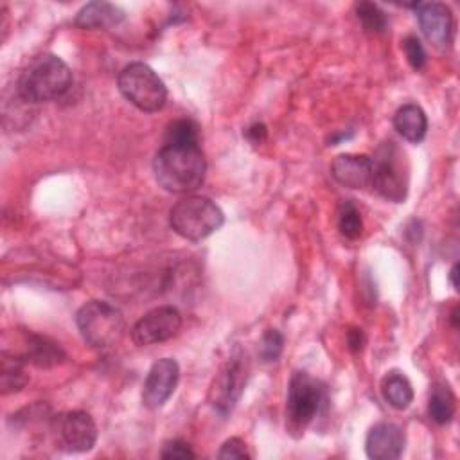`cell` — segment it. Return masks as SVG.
<instances>
[{
	"instance_id": "cell-1",
	"label": "cell",
	"mask_w": 460,
	"mask_h": 460,
	"mask_svg": "<svg viewBox=\"0 0 460 460\" xmlns=\"http://www.w3.org/2000/svg\"><path fill=\"white\" fill-rule=\"evenodd\" d=\"M153 171L162 189L183 194L196 190L203 183L207 162L199 146L164 144L155 156Z\"/></svg>"
},
{
	"instance_id": "cell-2",
	"label": "cell",
	"mask_w": 460,
	"mask_h": 460,
	"mask_svg": "<svg viewBox=\"0 0 460 460\" xmlns=\"http://www.w3.org/2000/svg\"><path fill=\"white\" fill-rule=\"evenodd\" d=\"M70 86L72 72L68 65L54 54H41L32 58L20 72L16 93L23 102L36 104L59 99Z\"/></svg>"
},
{
	"instance_id": "cell-3",
	"label": "cell",
	"mask_w": 460,
	"mask_h": 460,
	"mask_svg": "<svg viewBox=\"0 0 460 460\" xmlns=\"http://www.w3.org/2000/svg\"><path fill=\"white\" fill-rule=\"evenodd\" d=\"M223 210L208 198L187 196L174 203L169 212L171 228L189 241H201L223 225Z\"/></svg>"
},
{
	"instance_id": "cell-4",
	"label": "cell",
	"mask_w": 460,
	"mask_h": 460,
	"mask_svg": "<svg viewBox=\"0 0 460 460\" xmlns=\"http://www.w3.org/2000/svg\"><path fill=\"white\" fill-rule=\"evenodd\" d=\"M327 402V390L322 381L307 372H295L289 379L286 399V419L293 431H304Z\"/></svg>"
},
{
	"instance_id": "cell-5",
	"label": "cell",
	"mask_w": 460,
	"mask_h": 460,
	"mask_svg": "<svg viewBox=\"0 0 460 460\" xmlns=\"http://www.w3.org/2000/svg\"><path fill=\"white\" fill-rule=\"evenodd\" d=\"M77 329L83 340L93 349H110L120 341L124 332L122 313L102 300L84 304L75 314Z\"/></svg>"
},
{
	"instance_id": "cell-6",
	"label": "cell",
	"mask_w": 460,
	"mask_h": 460,
	"mask_svg": "<svg viewBox=\"0 0 460 460\" xmlns=\"http://www.w3.org/2000/svg\"><path fill=\"white\" fill-rule=\"evenodd\" d=\"M117 84L120 93L142 111H158L167 101L164 81L149 65L140 61L126 65L117 77Z\"/></svg>"
},
{
	"instance_id": "cell-7",
	"label": "cell",
	"mask_w": 460,
	"mask_h": 460,
	"mask_svg": "<svg viewBox=\"0 0 460 460\" xmlns=\"http://www.w3.org/2000/svg\"><path fill=\"white\" fill-rule=\"evenodd\" d=\"M374 172L370 187L383 198L401 203L408 192V174L402 167V155L394 142H386L379 147L372 158Z\"/></svg>"
},
{
	"instance_id": "cell-8",
	"label": "cell",
	"mask_w": 460,
	"mask_h": 460,
	"mask_svg": "<svg viewBox=\"0 0 460 460\" xmlns=\"http://www.w3.org/2000/svg\"><path fill=\"white\" fill-rule=\"evenodd\" d=\"M50 431L56 447L66 453L90 451L97 442V426L90 413L83 410H70L50 419Z\"/></svg>"
},
{
	"instance_id": "cell-9",
	"label": "cell",
	"mask_w": 460,
	"mask_h": 460,
	"mask_svg": "<svg viewBox=\"0 0 460 460\" xmlns=\"http://www.w3.org/2000/svg\"><path fill=\"white\" fill-rule=\"evenodd\" d=\"M181 329V314L172 305H160L146 313L131 329V338L138 347L167 341Z\"/></svg>"
},
{
	"instance_id": "cell-10",
	"label": "cell",
	"mask_w": 460,
	"mask_h": 460,
	"mask_svg": "<svg viewBox=\"0 0 460 460\" xmlns=\"http://www.w3.org/2000/svg\"><path fill=\"white\" fill-rule=\"evenodd\" d=\"M243 359L244 356L235 350L214 381L210 401L221 415H228L241 397L246 381V361L243 363Z\"/></svg>"
},
{
	"instance_id": "cell-11",
	"label": "cell",
	"mask_w": 460,
	"mask_h": 460,
	"mask_svg": "<svg viewBox=\"0 0 460 460\" xmlns=\"http://www.w3.org/2000/svg\"><path fill=\"white\" fill-rule=\"evenodd\" d=\"M180 379V367L172 358L155 361L147 372L142 390V402L149 410L162 408L172 395Z\"/></svg>"
},
{
	"instance_id": "cell-12",
	"label": "cell",
	"mask_w": 460,
	"mask_h": 460,
	"mask_svg": "<svg viewBox=\"0 0 460 460\" xmlns=\"http://www.w3.org/2000/svg\"><path fill=\"white\" fill-rule=\"evenodd\" d=\"M417 20L422 34L435 47H446L453 34V14L451 9L442 2L417 4Z\"/></svg>"
},
{
	"instance_id": "cell-13",
	"label": "cell",
	"mask_w": 460,
	"mask_h": 460,
	"mask_svg": "<svg viewBox=\"0 0 460 460\" xmlns=\"http://www.w3.org/2000/svg\"><path fill=\"white\" fill-rule=\"evenodd\" d=\"M404 444L406 438L399 426L392 422H377L367 435L365 451L367 456L374 460H394L402 455Z\"/></svg>"
},
{
	"instance_id": "cell-14",
	"label": "cell",
	"mask_w": 460,
	"mask_h": 460,
	"mask_svg": "<svg viewBox=\"0 0 460 460\" xmlns=\"http://www.w3.org/2000/svg\"><path fill=\"white\" fill-rule=\"evenodd\" d=\"M334 180L349 189L370 187L374 162L367 155H340L331 165Z\"/></svg>"
},
{
	"instance_id": "cell-15",
	"label": "cell",
	"mask_w": 460,
	"mask_h": 460,
	"mask_svg": "<svg viewBox=\"0 0 460 460\" xmlns=\"http://www.w3.org/2000/svg\"><path fill=\"white\" fill-rule=\"evenodd\" d=\"M124 20V11L110 2H90L79 9L74 23L81 29H106Z\"/></svg>"
},
{
	"instance_id": "cell-16",
	"label": "cell",
	"mask_w": 460,
	"mask_h": 460,
	"mask_svg": "<svg viewBox=\"0 0 460 460\" xmlns=\"http://www.w3.org/2000/svg\"><path fill=\"white\" fill-rule=\"evenodd\" d=\"M394 128L408 142H420L428 131V119L420 106L404 104L394 115Z\"/></svg>"
},
{
	"instance_id": "cell-17",
	"label": "cell",
	"mask_w": 460,
	"mask_h": 460,
	"mask_svg": "<svg viewBox=\"0 0 460 460\" xmlns=\"http://www.w3.org/2000/svg\"><path fill=\"white\" fill-rule=\"evenodd\" d=\"M25 352L22 356L23 361H31L36 367H54L63 361V350L50 340L36 334H27L25 338Z\"/></svg>"
},
{
	"instance_id": "cell-18",
	"label": "cell",
	"mask_w": 460,
	"mask_h": 460,
	"mask_svg": "<svg viewBox=\"0 0 460 460\" xmlns=\"http://www.w3.org/2000/svg\"><path fill=\"white\" fill-rule=\"evenodd\" d=\"M381 394L385 401L395 410H404L413 401V388L410 379L397 370L388 372L381 381Z\"/></svg>"
},
{
	"instance_id": "cell-19",
	"label": "cell",
	"mask_w": 460,
	"mask_h": 460,
	"mask_svg": "<svg viewBox=\"0 0 460 460\" xmlns=\"http://www.w3.org/2000/svg\"><path fill=\"white\" fill-rule=\"evenodd\" d=\"M455 410H456V399L451 388L444 383H437L429 394V404H428L429 417L437 424H447L455 417Z\"/></svg>"
},
{
	"instance_id": "cell-20",
	"label": "cell",
	"mask_w": 460,
	"mask_h": 460,
	"mask_svg": "<svg viewBox=\"0 0 460 460\" xmlns=\"http://www.w3.org/2000/svg\"><path fill=\"white\" fill-rule=\"evenodd\" d=\"M2 392L9 394V392H18L25 386V383L29 381L25 370H23V359L18 356H11L7 358V354L4 352L2 356Z\"/></svg>"
},
{
	"instance_id": "cell-21",
	"label": "cell",
	"mask_w": 460,
	"mask_h": 460,
	"mask_svg": "<svg viewBox=\"0 0 460 460\" xmlns=\"http://www.w3.org/2000/svg\"><path fill=\"white\" fill-rule=\"evenodd\" d=\"M338 230L347 239H358L363 234V219L354 201L345 199L338 208Z\"/></svg>"
},
{
	"instance_id": "cell-22",
	"label": "cell",
	"mask_w": 460,
	"mask_h": 460,
	"mask_svg": "<svg viewBox=\"0 0 460 460\" xmlns=\"http://www.w3.org/2000/svg\"><path fill=\"white\" fill-rule=\"evenodd\" d=\"M356 16L361 22L363 29L374 34H381L386 31L388 27V18L385 14V11L372 4V2H359L356 4Z\"/></svg>"
},
{
	"instance_id": "cell-23",
	"label": "cell",
	"mask_w": 460,
	"mask_h": 460,
	"mask_svg": "<svg viewBox=\"0 0 460 460\" xmlns=\"http://www.w3.org/2000/svg\"><path fill=\"white\" fill-rule=\"evenodd\" d=\"M165 144H181V146H199V128L190 119L174 120L165 133Z\"/></svg>"
},
{
	"instance_id": "cell-24",
	"label": "cell",
	"mask_w": 460,
	"mask_h": 460,
	"mask_svg": "<svg viewBox=\"0 0 460 460\" xmlns=\"http://www.w3.org/2000/svg\"><path fill=\"white\" fill-rule=\"evenodd\" d=\"M282 345H284V338L277 329H268L259 343V356L262 361L270 363V361H277V358L282 352Z\"/></svg>"
},
{
	"instance_id": "cell-25",
	"label": "cell",
	"mask_w": 460,
	"mask_h": 460,
	"mask_svg": "<svg viewBox=\"0 0 460 460\" xmlns=\"http://www.w3.org/2000/svg\"><path fill=\"white\" fill-rule=\"evenodd\" d=\"M402 49H404V56H406L408 63L411 65V68L420 70L426 65V50L417 36H411V34L406 36L402 40Z\"/></svg>"
},
{
	"instance_id": "cell-26",
	"label": "cell",
	"mask_w": 460,
	"mask_h": 460,
	"mask_svg": "<svg viewBox=\"0 0 460 460\" xmlns=\"http://www.w3.org/2000/svg\"><path fill=\"white\" fill-rule=\"evenodd\" d=\"M160 456L162 458H194L196 453L183 440H169L164 444Z\"/></svg>"
},
{
	"instance_id": "cell-27",
	"label": "cell",
	"mask_w": 460,
	"mask_h": 460,
	"mask_svg": "<svg viewBox=\"0 0 460 460\" xmlns=\"http://www.w3.org/2000/svg\"><path fill=\"white\" fill-rule=\"evenodd\" d=\"M217 456L223 458V460H226V458H250V453L246 451V444L241 438L232 437L221 446Z\"/></svg>"
},
{
	"instance_id": "cell-28",
	"label": "cell",
	"mask_w": 460,
	"mask_h": 460,
	"mask_svg": "<svg viewBox=\"0 0 460 460\" xmlns=\"http://www.w3.org/2000/svg\"><path fill=\"white\" fill-rule=\"evenodd\" d=\"M347 343L352 352H359L365 345V334L361 329H350L347 334Z\"/></svg>"
},
{
	"instance_id": "cell-29",
	"label": "cell",
	"mask_w": 460,
	"mask_h": 460,
	"mask_svg": "<svg viewBox=\"0 0 460 460\" xmlns=\"http://www.w3.org/2000/svg\"><path fill=\"white\" fill-rule=\"evenodd\" d=\"M246 137L253 142V144H259L266 138V126L261 124V122H255L252 124L248 129H246Z\"/></svg>"
},
{
	"instance_id": "cell-30",
	"label": "cell",
	"mask_w": 460,
	"mask_h": 460,
	"mask_svg": "<svg viewBox=\"0 0 460 460\" xmlns=\"http://www.w3.org/2000/svg\"><path fill=\"white\" fill-rule=\"evenodd\" d=\"M456 275H458V264H455L449 271V279H451V284L455 289H458V282H456Z\"/></svg>"
}]
</instances>
